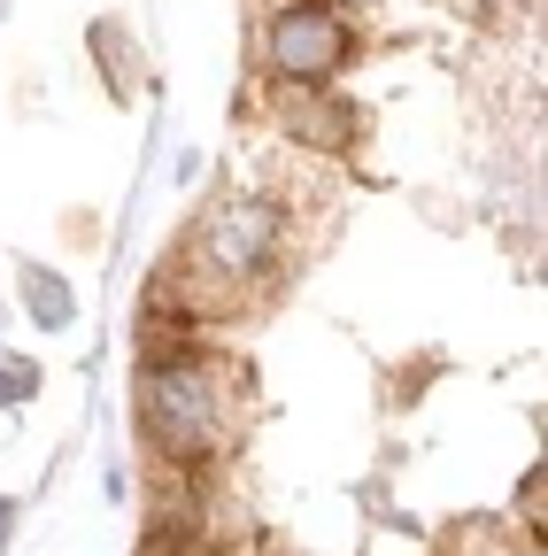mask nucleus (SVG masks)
Segmentation results:
<instances>
[{"instance_id": "4", "label": "nucleus", "mask_w": 548, "mask_h": 556, "mask_svg": "<svg viewBox=\"0 0 548 556\" xmlns=\"http://www.w3.org/2000/svg\"><path fill=\"white\" fill-rule=\"evenodd\" d=\"M24 309L39 317V332H71V317H78V294H71V278L62 270H24Z\"/></svg>"}, {"instance_id": "5", "label": "nucleus", "mask_w": 548, "mask_h": 556, "mask_svg": "<svg viewBox=\"0 0 548 556\" xmlns=\"http://www.w3.org/2000/svg\"><path fill=\"white\" fill-rule=\"evenodd\" d=\"M31 394H39V364L0 356V402H31Z\"/></svg>"}, {"instance_id": "1", "label": "nucleus", "mask_w": 548, "mask_h": 556, "mask_svg": "<svg viewBox=\"0 0 548 556\" xmlns=\"http://www.w3.org/2000/svg\"><path fill=\"white\" fill-rule=\"evenodd\" d=\"M140 433L170 464H209L232 441V364L225 356H148L140 371Z\"/></svg>"}, {"instance_id": "2", "label": "nucleus", "mask_w": 548, "mask_h": 556, "mask_svg": "<svg viewBox=\"0 0 548 556\" xmlns=\"http://www.w3.org/2000/svg\"><path fill=\"white\" fill-rule=\"evenodd\" d=\"M340 62H348V16L324 9V0L279 9V24H270V70H279V78H294V86H324Z\"/></svg>"}, {"instance_id": "3", "label": "nucleus", "mask_w": 548, "mask_h": 556, "mask_svg": "<svg viewBox=\"0 0 548 556\" xmlns=\"http://www.w3.org/2000/svg\"><path fill=\"white\" fill-rule=\"evenodd\" d=\"M270 232H279V217H270L263 201H225V208H209V217L193 225V240H186V270H263V255H270Z\"/></svg>"}, {"instance_id": "6", "label": "nucleus", "mask_w": 548, "mask_h": 556, "mask_svg": "<svg viewBox=\"0 0 548 556\" xmlns=\"http://www.w3.org/2000/svg\"><path fill=\"white\" fill-rule=\"evenodd\" d=\"M9 533H16V503H0V548H9Z\"/></svg>"}]
</instances>
